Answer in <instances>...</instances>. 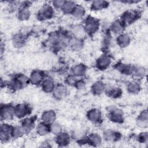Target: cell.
I'll use <instances>...</instances> for the list:
<instances>
[{
	"mask_svg": "<svg viewBox=\"0 0 148 148\" xmlns=\"http://www.w3.org/2000/svg\"><path fill=\"white\" fill-rule=\"evenodd\" d=\"M27 38L28 33L21 32L14 34L12 39L13 45L17 48L23 47L27 42Z\"/></svg>",
	"mask_w": 148,
	"mask_h": 148,
	"instance_id": "cell-28",
	"label": "cell"
},
{
	"mask_svg": "<svg viewBox=\"0 0 148 148\" xmlns=\"http://www.w3.org/2000/svg\"><path fill=\"white\" fill-rule=\"evenodd\" d=\"M50 134L56 136L63 131V128L60 123L56 121L50 124Z\"/></svg>",
	"mask_w": 148,
	"mask_h": 148,
	"instance_id": "cell-39",
	"label": "cell"
},
{
	"mask_svg": "<svg viewBox=\"0 0 148 148\" xmlns=\"http://www.w3.org/2000/svg\"><path fill=\"white\" fill-rule=\"evenodd\" d=\"M71 135L66 132L62 131L60 134L54 136V143L61 147H64L68 146L72 140Z\"/></svg>",
	"mask_w": 148,
	"mask_h": 148,
	"instance_id": "cell-17",
	"label": "cell"
},
{
	"mask_svg": "<svg viewBox=\"0 0 148 148\" xmlns=\"http://www.w3.org/2000/svg\"><path fill=\"white\" fill-rule=\"evenodd\" d=\"M102 135L97 132H92L87 135V145L97 147H99L103 142Z\"/></svg>",
	"mask_w": 148,
	"mask_h": 148,
	"instance_id": "cell-29",
	"label": "cell"
},
{
	"mask_svg": "<svg viewBox=\"0 0 148 148\" xmlns=\"http://www.w3.org/2000/svg\"><path fill=\"white\" fill-rule=\"evenodd\" d=\"M0 116L2 121L8 122L15 117L14 105L12 103H1Z\"/></svg>",
	"mask_w": 148,
	"mask_h": 148,
	"instance_id": "cell-8",
	"label": "cell"
},
{
	"mask_svg": "<svg viewBox=\"0 0 148 148\" xmlns=\"http://www.w3.org/2000/svg\"><path fill=\"white\" fill-rule=\"evenodd\" d=\"M147 75L146 68L140 64L132 65L131 75L134 80L140 82L144 79Z\"/></svg>",
	"mask_w": 148,
	"mask_h": 148,
	"instance_id": "cell-13",
	"label": "cell"
},
{
	"mask_svg": "<svg viewBox=\"0 0 148 148\" xmlns=\"http://www.w3.org/2000/svg\"><path fill=\"white\" fill-rule=\"evenodd\" d=\"M56 84H57L53 79L51 77L47 76L40 86L43 92L46 94H51L54 91Z\"/></svg>",
	"mask_w": 148,
	"mask_h": 148,
	"instance_id": "cell-27",
	"label": "cell"
},
{
	"mask_svg": "<svg viewBox=\"0 0 148 148\" xmlns=\"http://www.w3.org/2000/svg\"><path fill=\"white\" fill-rule=\"evenodd\" d=\"M46 77V74L43 71L40 69H34L28 76L29 83L33 86H40Z\"/></svg>",
	"mask_w": 148,
	"mask_h": 148,
	"instance_id": "cell-10",
	"label": "cell"
},
{
	"mask_svg": "<svg viewBox=\"0 0 148 148\" xmlns=\"http://www.w3.org/2000/svg\"><path fill=\"white\" fill-rule=\"evenodd\" d=\"M69 32L72 38L75 39L84 41L86 38L88 37L82 24L73 25L69 30Z\"/></svg>",
	"mask_w": 148,
	"mask_h": 148,
	"instance_id": "cell-16",
	"label": "cell"
},
{
	"mask_svg": "<svg viewBox=\"0 0 148 148\" xmlns=\"http://www.w3.org/2000/svg\"><path fill=\"white\" fill-rule=\"evenodd\" d=\"M87 71V66L83 63L80 62L73 65L69 69V73L77 77H84Z\"/></svg>",
	"mask_w": 148,
	"mask_h": 148,
	"instance_id": "cell-21",
	"label": "cell"
},
{
	"mask_svg": "<svg viewBox=\"0 0 148 148\" xmlns=\"http://www.w3.org/2000/svg\"><path fill=\"white\" fill-rule=\"evenodd\" d=\"M107 116L108 119L114 124H121L125 121L124 112L120 108L110 105L106 108Z\"/></svg>",
	"mask_w": 148,
	"mask_h": 148,
	"instance_id": "cell-3",
	"label": "cell"
},
{
	"mask_svg": "<svg viewBox=\"0 0 148 148\" xmlns=\"http://www.w3.org/2000/svg\"><path fill=\"white\" fill-rule=\"evenodd\" d=\"M141 15L142 13L138 9H127L121 14L120 19L127 27L138 20Z\"/></svg>",
	"mask_w": 148,
	"mask_h": 148,
	"instance_id": "cell-4",
	"label": "cell"
},
{
	"mask_svg": "<svg viewBox=\"0 0 148 148\" xmlns=\"http://www.w3.org/2000/svg\"><path fill=\"white\" fill-rule=\"evenodd\" d=\"M110 5L109 2L103 0H95L91 2L90 8L91 10L98 12L105 9L109 7Z\"/></svg>",
	"mask_w": 148,
	"mask_h": 148,
	"instance_id": "cell-32",
	"label": "cell"
},
{
	"mask_svg": "<svg viewBox=\"0 0 148 148\" xmlns=\"http://www.w3.org/2000/svg\"><path fill=\"white\" fill-rule=\"evenodd\" d=\"M78 79H79V77H77L76 76H74L73 75H72L70 73H68L65 76L64 84L65 85H66L67 86L74 87V85Z\"/></svg>",
	"mask_w": 148,
	"mask_h": 148,
	"instance_id": "cell-40",
	"label": "cell"
},
{
	"mask_svg": "<svg viewBox=\"0 0 148 148\" xmlns=\"http://www.w3.org/2000/svg\"><path fill=\"white\" fill-rule=\"evenodd\" d=\"M125 28V25L120 18L116 19L112 21L108 28L110 33L116 36L124 32Z\"/></svg>",
	"mask_w": 148,
	"mask_h": 148,
	"instance_id": "cell-20",
	"label": "cell"
},
{
	"mask_svg": "<svg viewBox=\"0 0 148 148\" xmlns=\"http://www.w3.org/2000/svg\"><path fill=\"white\" fill-rule=\"evenodd\" d=\"M135 123L136 126L141 129H146L148 125V112L147 109L140 111L137 116Z\"/></svg>",
	"mask_w": 148,
	"mask_h": 148,
	"instance_id": "cell-23",
	"label": "cell"
},
{
	"mask_svg": "<svg viewBox=\"0 0 148 148\" xmlns=\"http://www.w3.org/2000/svg\"><path fill=\"white\" fill-rule=\"evenodd\" d=\"M86 86L87 82L86 80L83 77H80L77 80L73 87L78 91H82L86 88Z\"/></svg>",
	"mask_w": 148,
	"mask_h": 148,
	"instance_id": "cell-42",
	"label": "cell"
},
{
	"mask_svg": "<svg viewBox=\"0 0 148 148\" xmlns=\"http://www.w3.org/2000/svg\"><path fill=\"white\" fill-rule=\"evenodd\" d=\"M127 92L131 95H137L142 90V86L140 82L136 80H132L130 82L126 87Z\"/></svg>",
	"mask_w": 148,
	"mask_h": 148,
	"instance_id": "cell-33",
	"label": "cell"
},
{
	"mask_svg": "<svg viewBox=\"0 0 148 148\" xmlns=\"http://www.w3.org/2000/svg\"><path fill=\"white\" fill-rule=\"evenodd\" d=\"M112 58L108 53H103L101 54L95 60V68L100 71H103L106 70L111 65Z\"/></svg>",
	"mask_w": 148,
	"mask_h": 148,
	"instance_id": "cell-9",
	"label": "cell"
},
{
	"mask_svg": "<svg viewBox=\"0 0 148 148\" xmlns=\"http://www.w3.org/2000/svg\"><path fill=\"white\" fill-rule=\"evenodd\" d=\"M122 89L114 85H111L106 86V88L105 94L110 98L116 99L121 97L123 95Z\"/></svg>",
	"mask_w": 148,
	"mask_h": 148,
	"instance_id": "cell-24",
	"label": "cell"
},
{
	"mask_svg": "<svg viewBox=\"0 0 148 148\" xmlns=\"http://www.w3.org/2000/svg\"><path fill=\"white\" fill-rule=\"evenodd\" d=\"M65 0H54L51 2V5L54 9H56L61 10L65 3Z\"/></svg>",
	"mask_w": 148,
	"mask_h": 148,
	"instance_id": "cell-43",
	"label": "cell"
},
{
	"mask_svg": "<svg viewBox=\"0 0 148 148\" xmlns=\"http://www.w3.org/2000/svg\"><path fill=\"white\" fill-rule=\"evenodd\" d=\"M140 1L138 0H126V1H120V2L123 3H127V4H135L137 3H139Z\"/></svg>",
	"mask_w": 148,
	"mask_h": 148,
	"instance_id": "cell-44",
	"label": "cell"
},
{
	"mask_svg": "<svg viewBox=\"0 0 148 148\" xmlns=\"http://www.w3.org/2000/svg\"><path fill=\"white\" fill-rule=\"evenodd\" d=\"M106 84L101 80L94 82L91 86L90 90L95 96H99L104 94L106 88Z\"/></svg>",
	"mask_w": 148,
	"mask_h": 148,
	"instance_id": "cell-22",
	"label": "cell"
},
{
	"mask_svg": "<svg viewBox=\"0 0 148 148\" xmlns=\"http://www.w3.org/2000/svg\"><path fill=\"white\" fill-rule=\"evenodd\" d=\"M60 31L50 32L46 40V45L51 49H56L59 48Z\"/></svg>",
	"mask_w": 148,
	"mask_h": 148,
	"instance_id": "cell-19",
	"label": "cell"
},
{
	"mask_svg": "<svg viewBox=\"0 0 148 148\" xmlns=\"http://www.w3.org/2000/svg\"><path fill=\"white\" fill-rule=\"evenodd\" d=\"M32 108L28 103L21 102L14 105L15 117L18 119H23L31 115Z\"/></svg>",
	"mask_w": 148,
	"mask_h": 148,
	"instance_id": "cell-7",
	"label": "cell"
},
{
	"mask_svg": "<svg viewBox=\"0 0 148 148\" xmlns=\"http://www.w3.org/2000/svg\"><path fill=\"white\" fill-rule=\"evenodd\" d=\"M77 3L72 1H65V3L61 9V11L63 13V14L68 15H71L75 6H76Z\"/></svg>",
	"mask_w": 148,
	"mask_h": 148,
	"instance_id": "cell-36",
	"label": "cell"
},
{
	"mask_svg": "<svg viewBox=\"0 0 148 148\" xmlns=\"http://www.w3.org/2000/svg\"><path fill=\"white\" fill-rule=\"evenodd\" d=\"M26 134L23 128L20 125H12L11 130V136L12 139H16L23 137Z\"/></svg>",
	"mask_w": 148,
	"mask_h": 148,
	"instance_id": "cell-35",
	"label": "cell"
},
{
	"mask_svg": "<svg viewBox=\"0 0 148 148\" xmlns=\"http://www.w3.org/2000/svg\"><path fill=\"white\" fill-rule=\"evenodd\" d=\"M29 83L28 76L26 75L18 73L15 74L9 81L7 82V87L12 91H20L25 87Z\"/></svg>",
	"mask_w": 148,
	"mask_h": 148,
	"instance_id": "cell-1",
	"label": "cell"
},
{
	"mask_svg": "<svg viewBox=\"0 0 148 148\" xmlns=\"http://www.w3.org/2000/svg\"><path fill=\"white\" fill-rule=\"evenodd\" d=\"M12 125L8 122L2 121L0 125V140L2 143H8L12 139L11 136Z\"/></svg>",
	"mask_w": 148,
	"mask_h": 148,
	"instance_id": "cell-12",
	"label": "cell"
},
{
	"mask_svg": "<svg viewBox=\"0 0 148 148\" xmlns=\"http://www.w3.org/2000/svg\"><path fill=\"white\" fill-rule=\"evenodd\" d=\"M55 15V9L51 3L43 4L37 11L36 17L39 21H45L54 17Z\"/></svg>",
	"mask_w": 148,
	"mask_h": 148,
	"instance_id": "cell-5",
	"label": "cell"
},
{
	"mask_svg": "<svg viewBox=\"0 0 148 148\" xmlns=\"http://www.w3.org/2000/svg\"><path fill=\"white\" fill-rule=\"evenodd\" d=\"M136 140L138 143L146 144L148 142V133L147 131H143L138 134L136 136Z\"/></svg>",
	"mask_w": 148,
	"mask_h": 148,
	"instance_id": "cell-41",
	"label": "cell"
},
{
	"mask_svg": "<svg viewBox=\"0 0 148 148\" xmlns=\"http://www.w3.org/2000/svg\"><path fill=\"white\" fill-rule=\"evenodd\" d=\"M86 14V10L85 8L82 5L77 4L75 6L74 10L72 13V16L76 18H84Z\"/></svg>",
	"mask_w": 148,
	"mask_h": 148,
	"instance_id": "cell-37",
	"label": "cell"
},
{
	"mask_svg": "<svg viewBox=\"0 0 148 148\" xmlns=\"http://www.w3.org/2000/svg\"><path fill=\"white\" fill-rule=\"evenodd\" d=\"M131 40L132 39L130 34L124 32L116 36V43L120 48L125 49L131 44Z\"/></svg>",
	"mask_w": 148,
	"mask_h": 148,
	"instance_id": "cell-26",
	"label": "cell"
},
{
	"mask_svg": "<svg viewBox=\"0 0 148 148\" xmlns=\"http://www.w3.org/2000/svg\"><path fill=\"white\" fill-rule=\"evenodd\" d=\"M86 119L92 124L97 125L102 121V113L98 108H94L89 109L86 114Z\"/></svg>",
	"mask_w": 148,
	"mask_h": 148,
	"instance_id": "cell-11",
	"label": "cell"
},
{
	"mask_svg": "<svg viewBox=\"0 0 148 148\" xmlns=\"http://www.w3.org/2000/svg\"><path fill=\"white\" fill-rule=\"evenodd\" d=\"M112 42V34L109 31V29L105 30L103 33V38L102 40V48L103 53H108V50L110 47Z\"/></svg>",
	"mask_w": 148,
	"mask_h": 148,
	"instance_id": "cell-34",
	"label": "cell"
},
{
	"mask_svg": "<svg viewBox=\"0 0 148 148\" xmlns=\"http://www.w3.org/2000/svg\"><path fill=\"white\" fill-rule=\"evenodd\" d=\"M103 139L108 142H117L122 138V134L118 131L108 129L103 132L102 135Z\"/></svg>",
	"mask_w": 148,
	"mask_h": 148,
	"instance_id": "cell-18",
	"label": "cell"
},
{
	"mask_svg": "<svg viewBox=\"0 0 148 148\" xmlns=\"http://www.w3.org/2000/svg\"><path fill=\"white\" fill-rule=\"evenodd\" d=\"M24 130L26 134L29 133L35 130L36 125V117L35 116H29L20 120V124Z\"/></svg>",
	"mask_w": 148,
	"mask_h": 148,
	"instance_id": "cell-15",
	"label": "cell"
},
{
	"mask_svg": "<svg viewBox=\"0 0 148 148\" xmlns=\"http://www.w3.org/2000/svg\"><path fill=\"white\" fill-rule=\"evenodd\" d=\"M57 119V113L54 110L47 109L44 110L40 116L41 121L50 124L56 121Z\"/></svg>",
	"mask_w": 148,
	"mask_h": 148,
	"instance_id": "cell-30",
	"label": "cell"
},
{
	"mask_svg": "<svg viewBox=\"0 0 148 148\" xmlns=\"http://www.w3.org/2000/svg\"><path fill=\"white\" fill-rule=\"evenodd\" d=\"M51 94L53 97L57 101L64 99L69 94V90L68 89L67 86L64 83L57 84Z\"/></svg>",
	"mask_w": 148,
	"mask_h": 148,
	"instance_id": "cell-14",
	"label": "cell"
},
{
	"mask_svg": "<svg viewBox=\"0 0 148 148\" xmlns=\"http://www.w3.org/2000/svg\"><path fill=\"white\" fill-rule=\"evenodd\" d=\"M84 42V41L80 40H77V39L72 38V39L69 45V47L73 51H76V52L79 51L83 48Z\"/></svg>",
	"mask_w": 148,
	"mask_h": 148,
	"instance_id": "cell-38",
	"label": "cell"
},
{
	"mask_svg": "<svg viewBox=\"0 0 148 148\" xmlns=\"http://www.w3.org/2000/svg\"><path fill=\"white\" fill-rule=\"evenodd\" d=\"M36 134L40 136H45L50 134V124L45 123L43 121H40L36 124L35 128Z\"/></svg>",
	"mask_w": 148,
	"mask_h": 148,
	"instance_id": "cell-31",
	"label": "cell"
},
{
	"mask_svg": "<svg viewBox=\"0 0 148 148\" xmlns=\"http://www.w3.org/2000/svg\"><path fill=\"white\" fill-rule=\"evenodd\" d=\"M31 2L30 1H23L20 3L16 14L17 18L18 20L25 21L30 18L31 16Z\"/></svg>",
	"mask_w": 148,
	"mask_h": 148,
	"instance_id": "cell-6",
	"label": "cell"
},
{
	"mask_svg": "<svg viewBox=\"0 0 148 148\" xmlns=\"http://www.w3.org/2000/svg\"><path fill=\"white\" fill-rule=\"evenodd\" d=\"M132 65L131 64L122 61H118L114 64L113 68L122 75L130 76L132 71Z\"/></svg>",
	"mask_w": 148,
	"mask_h": 148,
	"instance_id": "cell-25",
	"label": "cell"
},
{
	"mask_svg": "<svg viewBox=\"0 0 148 148\" xmlns=\"http://www.w3.org/2000/svg\"><path fill=\"white\" fill-rule=\"evenodd\" d=\"M82 24L88 36H93L99 31L101 26L100 21L91 16L85 17Z\"/></svg>",
	"mask_w": 148,
	"mask_h": 148,
	"instance_id": "cell-2",
	"label": "cell"
}]
</instances>
